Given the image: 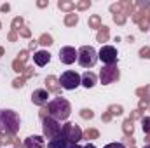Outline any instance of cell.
Instances as JSON below:
<instances>
[{
  "label": "cell",
  "mask_w": 150,
  "mask_h": 148,
  "mask_svg": "<svg viewBox=\"0 0 150 148\" xmlns=\"http://www.w3.org/2000/svg\"><path fill=\"white\" fill-rule=\"evenodd\" d=\"M103 148H126V145H124V143H117V141H115V143H108V145H105Z\"/></svg>",
  "instance_id": "34"
},
{
  "label": "cell",
  "mask_w": 150,
  "mask_h": 148,
  "mask_svg": "<svg viewBox=\"0 0 150 148\" xmlns=\"http://www.w3.org/2000/svg\"><path fill=\"white\" fill-rule=\"evenodd\" d=\"M142 129H143L145 136L150 134V117H143V118H142Z\"/></svg>",
  "instance_id": "27"
},
{
  "label": "cell",
  "mask_w": 150,
  "mask_h": 148,
  "mask_svg": "<svg viewBox=\"0 0 150 148\" xmlns=\"http://www.w3.org/2000/svg\"><path fill=\"white\" fill-rule=\"evenodd\" d=\"M98 59L105 65V66H112L117 65V59H119V52L113 45H103L98 52Z\"/></svg>",
  "instance_id": "6"
},
{
  "label": "cell",
  "mask_w": 150,
  "mask_h": 148,
  "mask_svg": "<svg viewBox=\"0 0 150 148\" xmlns=\"http://www.w3.org/2000/svg\"><path fill=\"white\" fill-rule=\"evenodd\" d=\"M61 129H63V125L58 120H54L52 117L47 115V117L42 118V132H44V138L45 140H52V138L59 136L61 134Z\"/></svg>",
  "instance_id": "4"
},
{
  "label": "cell",
  "mask_w": 150,
  "mask_h": 148,
  "mask_svg": "<svg viewBox=\"0 0 150 148\" xmlns=\"http://www.w3.org/2000/svg\"><path fill=\"white\" fill-rule=\"evenodd\" d=\"M77 23H79V14L70 12V14L65 16V25H67V26H75Z\"/></svg>",
  "instance_id": "21"
},
{
  "label": "cell",
  "mask_w": 150,
  "mask_h": 148,
  "mask_svg": "<svg viewBox=\"0 0 150 148\" xmlns=\"http://www.w3.org/2000/svg\"><path fill=\"white\" fill-rule=\"evenodd\" d=\"M131 148H134V145H131Z\"/></svg>",
  "instance_id": "49"
},
{
  "label": "cell",
  "mask_w": 150,
  "mask_h": 148,
  "mask_svg": "<svg viewBox=\"0 0 150 148\" xmlns=\"http://www.w3.org/2000/svg\"><path fill=\"white\" fill-rule=\"evenodd\" d=\"M32 103L37 105V106H47L49 103V91L47 89H35L32 92Z\"/></svg>",
  "instance_id": "10"
},
{
  "label": "cell",
  "mask_w": 150,
  "mask_h": 148,
  "mask_svg": "<svg viewBox=\"0 0 150 148\" xmlns=\"http://www.w3.org/2000/svg\"><path fill=\"white\" fill-rule=\"evenodd\" d=\"M108 38H110V30H108V26H101L100 32H98V35H96V40L103 44V42H107Z\"/></svg>",
  "instance_id": "17"
},
{
  "label": "cell",
  "mask_w": 150,
  "mask_h": 148,
  "mask_svg": "<svg viewBox=\"0 0 150 148\" xmlns=\"http://www.w3.org/2000/svg\"><path fill=\"white\" fill-rule=\"evenodd\" d=\"M26 58H28V51H21V52H19V56H18V59H19V61H23V63L26 61Z\"/></svg>",
  "instance_id": "36"
},
{
  "label": "cell",
  "mask_w": 150,
  "mask_h": 148,
  "mask_svg": "<svg viewBox=\"0 0 150 148\" xmlns=\"http://www.w3.org/2000/svg\"><path fill=\"white\" fill-rule=\"evenodd\" d=\"M70 113H72V105H70V101H68L67 98H63V96H58V98H54V99H51V101L47 103V115L52 117V118L58 120V122L67 120V118L70 117Z\"/></svg>",
  "instance_id": "2"
},
{
  "label": "cell",
  "mask_w": 150,
  "mask_h": 148,
  "mask_svg": "<svg viewBox=\"0 0 150 148\" xmlns=\"http://www.w3.org/2000/svg\"><path fill=\"white\" fill-rule=\"evenodd\" d=\"M82 148H96V147H94V145H93V143H87V145H86V147H82Z\"/></svg>",
  "instance_id": "44"
},
{
  "label": "cell",
  "mask_w": 150,
  "mask_h": 148,
  "mask_svg": "<svg viewBox=\"0 0 150 148\" xmlns=\"http://www.w3.org/2000/svg\"><path fill=\"white\" fill-rule=\"evenodd\" d=\"M49 61H51V54L47 51H37L33 54V63L37 66H45V65H49Z\"/></svg>",
  "instance_id": "15"
},
{
  "label": "cell",
  "mask_w": 150,
  "mask_h": 148,
  "mask_svg": "<svg viewBox=\"0 0 150 148\" xmlns=\"http://www.w3.org/2000/svg\"><path fill=\"white\" fill-rule=\"evenodd\" d=\"M12 68H14V72L23 73V72H25V63L19 61V59H14V61H12Z\"/></svg>",
  "instance_id": "24"
},
{
  "label": "cell",
  "mask_w": 150,
  "mask_h": 148,
  "mask_svg": "<svg viewBox=\"0 0 150 148\" xmlns=\"http://www.w3.org/2000/svg\"><path fill=\"white\" fill-rule=\"evenodd\" d=\"M19 26H23V18H14V21H12V32H19Z\"/></svg>",
  "instance_id": "32"
},
{
  "label": "cell",
  "mask_w": 150,
  "mask_h": 148,
  "mask_svg": "<svg viewBox=\"0 0 150 148\" xmlns=\"http://www.w3.org/2000/svg\"><path fill=\"white\" fill-rule=\"evenodd\" d=\"M0 30H2V23H0Z\"/></svg>",
  "instance_id": "48"
},
{
  "label": "cell",
  "mask_w": 150,
  "mask_h": 148,
  "mask_svg": "<svg viewBox=\"0 0 150 148\" xmlns=\"http://www.w3.org/2000/svg\"><path fill=\"white\" fill-rule=\"evenodd\" d=\"M91 7V2L89 0H84V2H77L75 4V9L77 11H84V9H89Z\"/></svg>",
  "instance_id": "31"
},
{
  "label": "cell",
  "mask_w": 150,
  "mask_h": 148,
  "mask_svg": "<svg viewBox=\"0 0 150 148\" xmlns=\"http://www.w3.org/2000/svg\"><path fill=\"white\" fill-rule=\"evenodd\" d=\"M38 44H42V45H52V37L49 33H42V37L38 38Z\"/></svg>",
  "instance_id": "26"
},
{
  "label": "cell",
  "mask_w": 150,
  "mask_h": 148,
  "mask_svg": "<svg viewBox=\"0 0 150 148\" xmlns=\"http://www.w3.org/2000/svg\"><path fill=\"white\" fill-rule=\"evenodd\" d=\"M58 80H59L61 89H67V91H74V89H77L80 85V75L77 73V72H74V70L63 72Z\"/></svg>",
  "instance_id": "5"
},
{
  "label": "cell",
  "mask_w": 150,
  "mask_h": 148,
  "mask_svg": "<svg viewBox=\"0 0 150 148\" xmlns=\"http://www.w3.org/2000/svg\"><path fill=\"white\" fill-rule=\"evenodd\" d=\"M143 148H150V145H145V147H143Z\"/></svg>",
  "instance_id": "47"
},
{
  "label": "cell",
  "mask_w": 150,
  "mask_h": 148,
  "mask_svg": "<svg viewBox=\"0 0 150 148\" xmlns=\"http://www.w3.org/2000/svg\"><path fill=\"white\" fill-rule=\"evenodd\" d=\"M16 32H11V35H9V40H16Z\"/></svg>",
  "instance_id": "41"
},
{
  "label": "cell",
  "mask_w": 150,
  "mask_h": 148,
  "mask_svg": "<svg viewBox=\"0 0 150 148\" xmlns=\"http://www.w3.org/2000/svg\"><path fill=\"white\" fill-rule=\"evenodd\" d=\"M145 145H150V134L145 136Z\"/></svg>",
  "instance_id": "42"
},
{
  "label": "cell",
  "mask_w": 150,
  "mask_h": 148,
  "mask_svg": "<svg viewBox=\"0 0 150 148\" xmlns=\"http://www.w3.org/2000/svg\"><path fill=\"white\" fill-rule=\"evenodd\" d=\"M136 23H138V26H140V30H142V32H147V30L150 28V14H149V12L142 14V16H140V19H138Z\"/></svg>",
  "instance_id": "16"
},
{
  "label": "cell",
  "mask_w": 150,
  "mask_h": 148,
  "mask_svg": "<svg viewBox=\"0 0 150 148\" xmlns=\"http://www.w3.org/2000/svg\"><path fill=\"white\" fill-rule=\"evenodd\" d=\"M32 75H33V68H32V66H26L25 72H23V77H25V78H30Z\"/></svg>",
  "instance_id": "35"
},
{
  "label": "cell",
  "mask_w": 150,
  "mask_h": 148,
  "mask_svg": "<svg viewBox=\"0 0 150 148\" xmlns=\"http://www.w3.org/2000/svg\"><path fill=\"white\" fill-rule=\"evenodd\" d=\"M75 59H77V51H75V47L65 45V47L59 49V61H61L63 65H74Z\"/></svg>",
  "instance_id": "9"
},
{
  "label": "cell",
  "mask_w": 150,
  "mask_h": 148,
  "mask_svg": "<svg viewBox=\"0 0 150 148\" xmlns=\"http://www.w3.org/2000/svg\"><path fill=\"white\" fill-rule=\"evenodd\" d=\"M35 44H38V42H35V40H32V42H30V49H33V47H35Z\"/></svg>",
  "instance_id": "43"
},
{
  "label": "cell",
  "mask_w": 150,
  "mask_h": 148,
  "mask_svg": "<svg viewBox=\"0 0 150 148\" xmlns=\"http://www.w3.org/2000/svg\"><path fill=\"white\" fill-rule=\"evenodd\" d=\"M4 56V47H0V58Z\"/></svg>",
  "instance_id": "46"
},
{
  "label": "cell",
  "mask_w": 150,
  "mask_h": 148,
  "mask_svg": "<svg viewBox=\"0 0 150 148\" xmlns=\"http://www.w3.org/2000/svg\"><path fill=\"white\" fill-rule=\"evenodd\" d=\"M19 33H21V37H26V38L30 37V35H32L28 28H19Z\"/></svg>",
  "instance_id": "37"
},
{
  "label": "cell",
  "mask_w": 150,
  "mask_h": 148,
  "mask_svg": "<svg viewBox=\"0 0 150 148\" xmlns=\"http://www.w3.org/2000/svg\"><path fill=\"white\" fill-rule=\"evenodd\" d=\"M9 9H11V5H9V4H4V5L0 7V11H2V12H7Z\"/></svg>",
  "instance_id": "40"
},
{
  "label": "cell",
  "mask_w": 150,
  "mask_h": 148,
  "mask_svg": "<svg viewBox=\"0 0 150 148\" xmlns=\"http://www.w3.org/2000/svg\"><path fill=\"white\" fill-rule=\"evenodd\" d=\"M38 7H47L49 5V0H40V2H37Z\"/></svg>",
  "instance_id": "39"
},
{
  "label": "cell",
  "mask_w": 150,
  "mask_h": 148,
  "mask_svg": "<svg viewBox=\"0 0 150 148\" xmlns=\"http://www.w3.org/2000/svg\"><path fill=\"white\" fill-rule=\"evenodd\" d=\"M101 118H103V122H110V120H112V115L107 111V113H103V117H101Z\"/></svg>",
  "instance_id": "38"
},
{
  "label": "cell",
  "mask_w": 150,
  "mask_h": 148,
  "mask_svg": "<svg viewBox=\"0 0 150 148\" xmlns=\"http://www.w3.org/2000/svg\"><path fill=\"white\" fill-rule=\"evenodd\" d=\"M25 82H26V78L21 75V77H18V78L12 80V87L14 89H21V87H25Z\"/></svg>",
  "instance_id": "25"
},
{
  "label": "cell",
  "mask_w": 150,
  "mask_h": 148,
  "mask_svg": "<svg viewBox=\"0 0 150 148\" xmlns=\"http://www.w3.org/2000/svg\"><path fill=\"white\" fill-rule=\"evenodd\" d=\"M45 89H47L49 92H54V94H58V96H59V92H61V85H59V80H58L56 77L49 75V77L45 78Z\"/></svg>",
  "instance_id": "13"
},
{
  "label": "cell",
  "mask_w": 150,
  "mask_h": 148,
  "mask_svg": "<svg viewBox=\"0 0 150 148\" xmlns=\"http://www.w3.org/2000/svg\"><path fill=\"white\" fill-rule=\"evenodd\" d=\"M68 148H82V147H80V145L77 143V145H70V147H68Z\"/></svg>",
  "instance_id": "45"
},
{
  "label": "cell",
  "mask_w": 150,
  "mask_h": 148,
  "mask_svg": "<svg viewBox=\"0 0 150 148\" xmlns=\"http://www.w3.org/2000/svg\"><path fill=\"white\" fill-rule=\"evenodd\" d=\"M80 117L86 118V120H91V118L94 117V113H93V110H89V108H82V110H80Z\"/></svg>",
  "instance_id": "29"
},
{
  "label": "cell",
  "mask_w": 150,
  "mask_h": 148,
  "mask_svg": "<svg viewBox=\"0 0 150 148\" xmlns=\"http://www.w3.org/2000/svg\"><path fill=\"white\" fill-rule=\"evenodd\" d=\"M96 82H98L96 73H93V72H89V70H87L84 75H80V85H84L86 89L94 87V85H96Z\"/></svg>",
  "instance_id": "11"
},
{
  "label": "cell",
  "mask_w": 150,
  "mask_h": 148,
  "mask_svg": "<svg viewBox=\"0 0 150 148\" xmlns=\"http://www.w3.org/2000/svg\"><path fill=\"white\" fill-rule=\"evenodd\" d=\"M77 61L82 68H93L98 61V52L91 45H82L77 51Z\"/></svg>",
  "instance_id": "3"
},
{
  "label": "cell",
  "mask_w": 150,
  "mask_h": 148,
  "mask_svg": "<svg viewBox=\"0 0 150 148\" xmlns=\"http://www.w3.org/2000/svg\"><path fill=\"white\" fill-rule=\"evenodd\" d=\"M21 127V118L14 110H0V134L14 136Z\"/></svg>",
  "instance_id": "1"
},
{
  "label": "cell",
  "mask_w": 150,
  "mask_h": 148,
  "mask_svg": "<svg viewBox=\"0 0 150 148\" xmlns=\"http://www.w3.org/2000/svg\"><path fill=\"white\" fill-rule=\"evenodd\" d=\"M120 78V72L117 68V65H112V66H103L101 72H100V82L103 85H110L113 82H117Z\"/></svg>",
  "instance_id": "8"
},
{
  "label": "cell",
  "mask_w": 150,
  "mask_h": 148,
  "mask_svg": "<svg viewBox=\"0 0 150 148\" xmlns=\"http://www.w3.org/2000/svg\"><path fill=\"white\" fill-rule=\"evenodd\" d=\"M122 129H124L126 138L133 136V131H134V127H133V120H131V118H126V120H124V124H122Z\"/></svg>",
  "instance_id": "18"
},
{
  "label": "cell",
  "mask_w": 150,
  "mask_h": 148,
  "mask_svg": "<svg viewBox=\"0 0 150 148\" xmlns=\"http://www.w3.org/2000/svg\"><path fill=\"white\" fill-rule=\"evenodd\" d=\"M25 148H45L44 136H28L25 140Z\"/></svg>",
  "instance_id": "12"
},
{
  "label": "cell",
  "mask_w": 150,
  "mask_h": 148,
  "mask_svg": "<svg viewBox=\"0 0 150 148\" xmlns=\"http://www.w3.org/2000/svg\"><path fill=\"white\" fill-rule=\"evenodd\" d=\"M68 147H70V143H68V140L63 136V132H61L59 136H56V138H52V140L47 141V148H68Z\"/></svg>",
  "instance_id": "14"
},
{
  "label": "cell",
  "mask_w": 150,
  "mask_h": 148,
  "mask_svg": "<svg viewBox=\"0 0 150 148\" xmlns=\"http://www.w3.org/2000/svg\"><path fill=\"white\" fill-rule=\"evenodd\" d=\"M136 94L142 98V101H145V103H149L150 99V85H147V87H142V89H138L136 91Z\"/></svg>",
  "instance_id": "22"
},
{
  "label": "cell",
  "mask_w": 150,
  "mask_h": 148,
  "mask_svg": "<svg viewBox=\"0 0 150 148\" xmlns=\"http://www.w3.org/2000/svg\"><path fill=\"white\" fill-rule=\"evenodd\" d=\"M82 138H86V140H98L100 138V132L96 129H87V131L82 132Z\"/></svg>",
  "instance_id": "23"
},
{
  "label": "cell",
  "mask_w": 150,
  "mask_h": 148,
  "mask_svg": "<svg viewBox=\"0 0 150 148\" xmlns=\"http://www.w3.org/2000/svg\"><path fill=\"white\" fill-rule=\"evenodd\" d=\"M58 7H59L61 11H67L68 14L75 11V4H74V2H65V0H59V2H58Z\"/></svg>",
  "instance_id": "19"
},
{
  "label": "cell",
  "mask_w": 150,
  "mask_h": 148,
  "mask_svg": "<svg viewBox=\"0 0 150 148\" xmlns=\"http://www.w3.org/2000/svg\"><path fill=\"white\" fill-rule=\"evenodd\" d=\"M140 58L150 59V47H142V49H140Z\"/></svg>",
  "instance_id": "33"
},
{
  "label": "cell",
  "mask_w": 150,
  "mask_h": 148,
  "mask_svg": "<svg viewBox=\"0 0 150 148\" xmlns=\"http://www.w3.org/2000/svg\"><path fill=\"white\" fill-rule=\"evenodd\" d=\"M87 23H89V28H94V30H100V28H101V18H100L98 14L91 16Z\"/></svg>",
  "instance_id": "20"
},
{
  "label": "cell",
  "mask_w": 150,
  "mask_h": 148,
  "mask_svg": "<svg viewBox=\"0 0 150 148\" xmlns=\"http://www.w3.org/2000/svg\"><path fill=\"white\" fill-rule=\"evenodd\" d=\"M61 132H63V136L68 140L70 145H77V143L82 140V129H80L77 124H72V122H67V124L63 125Z\"/></svg>",
  "instance_id": "7"
},
{
  "label": "cell",
  "mask_w": 150,
  "mask_h": 148,
  "mask_svg": "<svg viewBox=\"0 0 150 148\" xmlns=\"http://www.w3.org/2000/svg\"><path fill=\"white\" fill-rule=\"evenodd\" d=\"M108 113L110 115H120L122 113V106L120 105H110L108 106Z\"/></svg>",
  "instance_id": "30"
},
{
  "label": "cell",
  "mask_w": 150,
  "mask_h": 148,
  "mask_svg": "<svg viewBox=\"0 0 150 148\" xmlns=\"http://www.w3.org/2000/svg\"><path fill=\"white\" fill-rule=\"evenodd\" d=\"M113 21L117 25H124L126 23V14L124 12H113Z\"/></svg>",
  "instance_id": "28"
}]
</instances>
